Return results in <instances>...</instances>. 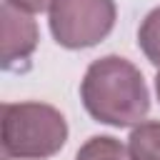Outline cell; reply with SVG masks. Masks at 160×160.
I'll return each mask as SVG.
<instances>
[{
	"mask_svg": "<svg viewBox=\"0 0 160 160\" xmlns=\"http://www.w3.org/2000/svg\"><path fill=\"white\" fill-rule=\"evenodd\" d=\"M138 48L152 65L160 68V5L142 18L138 28Z\"/></svg>",
	"mask_w": 160,
	"mask_h": 160,
	"instance_id": "7",
	"label": "cell"
},
{
	"mask_svg": "<svg viewBox=\"0 0 160 160\" xmlns=\"http://www.w3.org/2000/svg\"><path fill=\"white\" fill-rule=\"evenodd\" d=\"M75 160H130L128 148L112 135H92L75 155Z\"/></svg>",
	"mask_w": 160,
	"mask_h": 160,
	"instance_id": "6",
	"label": "cell"
},
{
	"mask_svg": "<svg viewBox=\"0 0 160 160\" xmlns=\"http://www.w3.org/2000/svg\"><path fill=\"white\" fill-rule=\"evenodd\" d=\"M130 160H160V120H145L128 138Z\"/></svg>",
	"mask_w": 160,
	"mask_h": 160,
	"instance_id": "5",
	"label": "cell"
},
{
	"mask_svg": "<svg viewBox=\"0 0 160 160\" xmlns=\"http://www.w3.org/2000/svg\"><path fill=\"white\" fill-rule=\"evenodd\" d=\"M65 115L38 100L2 102L0 148L2 160H48L65 148Z\"/></svg>",
	"mask_w": 160,
	"mask_h": 160,
	"instance_id": "2",
	"label": "cell"
},
{
	"mask_svg": "<svg viewBox=\"0 0 160 160\" xmlns=\"http://www.w3.org/2000/svg\"><path fill=\"white\" fill-rule=\"evenodd\" d=\"M155 95H158V100H160V70H158V75H155Z\"/></svg>",
	"mask_w": 160,
	"mask_h": 160,
	"instance_id": "9",
	"label": "cell"
},
{
	"mask_svg": "<svg viewBox=\"0 0 160 160\" xmlns=\"http://www.w3.org/2000/svg\"><path fill=\"white\" fill-rule=\"evenodd\" d=\"M8 5H12V8H18V10H22V12H42V10H50V2L52 0H5Z\"/></svg>",
	"mask_w": 160,
	"mask_h": 160,
	"instance_id": "8",
	"label": "cell"
},
{
	"mask_svg": "<svg viewBox=\"0 0 160 160\" xmlns=\"http://www.w3.org/2000/svg\"><path fill=\"white\" fill-rule=\"evenodd\" d=\"M2 18V68L5 70H28V60L38 48V22L30 12H22L8 2L0 8Z\"/></svg>",
	"mask_w": 160,
	"mask_h": 160,
	"instance_id": "4",
	"label": "cell"
},
{
	"mask_svg": "<svg viewBox=\"0 0 160 160\" xmlns=\"http://www.w3.org/2000/svg\"><path fill=\"white\" fill-rule=\"evenodd\" d=\"M80 100L92 120L112 128H135L150 112L142 72L120 55H105L88 65L80 80Z\"/></svg>",
	"mask_w": 160,
	"mask_h": 160,
	"instance_id": "1",
	"label": "cell"
},
{
	"mask_svg": "<svg viewBox=\"0 0 160 160\" xmlns=\"http://www.w3.org/2000/svg\"><path fill=\"white\" fill-rule=\"evenodd\" d=\"M48 12L55 42L68 50L102 42L112 32L118 18L115 0H52Z\"/></svg>",
	"mask_w": 160,
	"mask_h": 160,
	"instance_id": "3",
	"label": "cell"
}]
</instances>
